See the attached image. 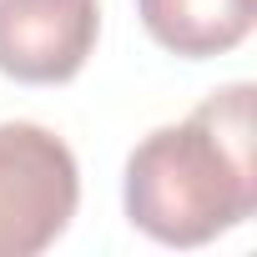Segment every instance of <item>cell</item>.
I'll list each match as a JSON object with an SVG mask.
<instances>
[{"label":"cell","mask_w":257,"mask_h":257,"mask_svg":"<svg viewBox=\"0 0 257 257\" xmlns=\"http://www.w3.org/2000/svg\"><path fill=\"white\" fill-rule=\"evenodd\" d=\"M252 96V81H232L132 147L121 187L132 227L167 247H202L257 212Z\"/></svg>","instance_id":"6da1fadb"},{"label":"cell","mask_w":257,"mask_h":257,"mask_svg":"<svg viewBox=\"0 0 257 257\" xmlns=\"http://www.w3.org/2000/svg\"><path fill=\"white\" fill-rule=\"evenodd\" d=\"M81 172L71 147L36 121H0V257L46 252L76 217Z\"/></svg>","instance_id":"7a4b0ae2"},{"label":"cell","mask_w":257,"mask_h":257,"mask_svg":"<svg viewBox=\"0 0 257 257\" xmlns=\"http://www.w3.org/2000/svg\"><path fill=\"white\" fill-rule=\"evenodd\" d=\"M96 0H0V71L26 86L71 81L96 51Z\"/></svg>","instance_id":"3957f363"},{"label":"cell","mask_w":257,"mask_h":257,"mask_svg":"<svg viewBox=\"0 0 257 257\" xmlns=\"http://www.w3.org/2000/svg\"><path fill=\"white\" fill-rule=\"evenodd\" d=\"M137 16L162 51L207 61L252 36L257 0H137Z\"/></svg>","instance_id":"277c9868"}]
</instances>
